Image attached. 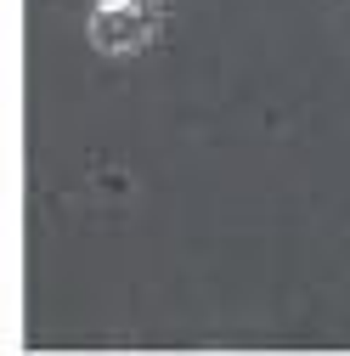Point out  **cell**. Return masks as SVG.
Listing matches in <instances>:
<instances>
[{"mask_svg": "<svg viewBox=\"0 0 350 356\" xmlns=\"http://www.w3.org/2000/svg\"><path fill=\"white\" fill-rule=\"evenodd\" d=\"M153 23H158L153 0H102L91 12V46L108 57H130L153 40Z\"/></svg>", "mask_w": 350, "mask_h": 356, "instance_id": "obj_1", "label": "cell"}]
</instances>
